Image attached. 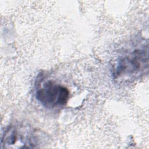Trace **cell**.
Here are the masks:
<instances>
[{
	"label": "cell",
	"mask_w": 149,
	"mask_h": 149,
	"mask_svg": "<svg viewBox=\"0 0 149 149\" xmlns=\"http://www.w3.org/2000/svg\"><path fill=\"white\" fill-rule=\"evenodd\" d=\"M37 99L45 107L54 108L65 105L69 98V90L65 87L48 81L37 90Z\"/></svg>",
	"instance_id": "1"
},
{
	"label": "cell",
	"mask_w": 149,
	"mask_h": 149,
	"mask_svg": "<svg viewBox=\"0 0 149 149\" xmlns=\"http://www.w3.org/2000/svg\"><path fill=\"white\" fill-rule=\"evenodd\" d=\"M148 67L147 51L137 50L118 62L114 75L116 78L137 75Z\"/></svg>",
	"instance_id": "2"
}]
</instances>
